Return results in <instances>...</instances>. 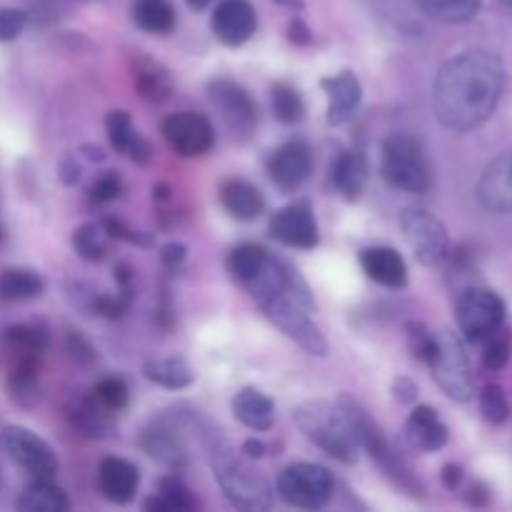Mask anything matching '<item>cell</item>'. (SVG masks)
<instances>
[{
  "label": "cell",
  "mask_w": 512,
  "mask_h": 512,
  "mask_svg": "<svg viewBox=\"0 0 512 512\" xmlns=\"http://www.w3.org/2000/svg\"><path fill=\"white\" fill-rule=\"evenodd\" d=\"M393 395L403 405H410L415 403V398H418V385H415L410 378H405V375H400V378H395L393 383Z\"/></svg>",
  "instance_id": "cell-48"
},
{
  "label": "cell",
  "mask_w": 512,
  "mask_h": 512,
  "mask_svg": "<svg viewBox=\"0 0 512 512\" xmlns=\"http://www.w3.org/2000/svg\"><path fill=\"white\" fill-rule=\"evenodd\" d=\"M145 378L150 383L160 385V388L168 390H183L188 385H193L195 373L190 368V363L185 358H153L145 363Z\"/></svg>",
  "instance_id": "cell-29"
},
{
  "label": "cell",
  "mask_w": 512,
  "mask_h": 512,
  "mask_svg": "<svg viewBox=\"0 0 512 512\" xmlns=\"http://www.w3.org/2000/svg\"><path fill=\"white\" fill-rule=\"evenodd\" d=\"M510 360V335L503 328L483 340V365L488 370H503Z\"/></svg>",
  "instance_id": "cell-40"
},
{
  "label": "cell",
  "mask_w": 512,
  "mask_h": 512,
  "mask_svg": "<svg viewBox=\"0 0 512 512\" xmlns=\"http://www.w3.org/2000/svg\"><path fill=\"white\" fill-rule=\"evenodd\" d=\"M270 238L285 248L313 250L320 243L318 220L308 200H295L270 218Z\"/></svg>",
  "instance_id": "cell-13"
},
{
  "label": "cell",
  "mask_w": 512,
  "mask_h": 512,
  "mask_svg": "<svg viewBox=\"0 0 512 512\" xmlns=\"http://www.w3.org/2000/svg\"><path fill=\"white\" fill-rule=\"evenodd\" d=\"M15 508L20 512H68L70 500L50 478H35V483L20 493Z\"/></svg>",
  "instance_id": "cell-27"
},
{
  "label": "cell",
  "mask_w": 512,
  "mask_h": 512,
  "mask_svg": "<svg viewBox=\"0 0 512 512\" xmlns=\"http://www.w3.org/2000/svg\"><path fill=\"white\" fill-rule=\"evenodd\" d=\"M133 85L138 95L148 103H163L173 93V78H170L168 68L160 65L158 60L148 58V55H135L133 65Z\"/></svg>",
  "instance_id": "cell-23"
},
{
  "label": "cell",
  "mask_w": 512,
  "mask_h": 512,
  "mask_svg": "<svg viewBox=\"0 0 512 512\" xmlns=\"http://www.w3.org/2000/svg\"><path fill=\"white\" fill-rule=\"evenodd\" d=\"M288 40L293 45H298V48H303V45L313 43V30L308 28V23L303 18H293L288 25Z\"/></svg>",
  "instance_id": "cell-46"
},
{
  "label": "cell",
  "mask_w": 512,
  "mask_h": 512,
  "mask_svg": "<svg viewBox=\"0 0 512 512\" xmlns=\"http://www.w3.org/2000/svg\"><path fill=\"white\" fill-rule=\"evenodd\" d=\"M408 343H410V350H413L415 358L423 360V363L428 365L430 358H433V353H435L433 330H428L425 325H420V323H410L408 325Z\"/></svg>",
  "instance_id": "cell-41"
},
{
  "label": "cell",
  "mask_w": 512,
  "mask_h": 512,
  "mask_svg": "<svg viewBox=\"0 0 512 512\" xmlns=\"http://www.w3.org/2000/svg\"><path fill=\"white\" fill-rule=\"evenodd\" d=\"M293 420L300 433L325 455L343 465L358 463L360 440L343 400H308L293 410Z\"/></svg>",
  "instance_id": "cell-2"
},
{
  "label": "cell",
  "mask_w": 512,
  "mask_h": 512,
  "mask_svg": "<svg viewBox=\"0 0 512 512\" xmlns=\"http://www.w3.org/2000/svg\"><path fill=\"white\" fill-rule=\"evenodd\" d=\"M368 160L358 150H343L338 158L333 160V168H330V180H333V188L343 195L345 200H358L363 195L365 185H368Z\"/></svg>",
  "instance_id": "cell-22"
},
{
  "label": "cell",
  "mask_w": 512,
  "mask_h": 512,
  "mask_svg": "<svg viewBox=\"0 0 512 512\" xmlns=\"http://www.w3.org/2000/svg\"><path fill=\"white\" fill-rule=\"evenodd\" d=\"M3 443L10 458H13L20 468L28 470L33 478H55V473H58L60 468L58 455H55L53 448H50L40 435H35L33 430L20 428V425H10L3 433Z\"/></svg>",
  "instance_id": "cell-11"
},
{
  "label": "cell",
  "mask_w": 512,
  "mask_h": 512,
  "mask_svg": "<svg viewBox=\"0 0 512 512\" xmlns=\"http://www.w3.org/2000/svg\"><path fill=\"white\" fill-rule=\"evenodd\" d=\"M195 508V498L188 488H185L183 480L173 478H163L158 483V495L150 498L145 503V510H193Z\"/></svg>",
  "instance_id": "cell-36"
},
{
  "label": "cell",
  "mask_w": 512,
  "mask_h": 512,
  "mask_svg": "<svg viewBox=\"0 0 512 512\" xmlns=\"http://www.w3.org/2000/svg\"><path fill=\"white\" fill-rule=\"evenodd\" d=\"M268 173L270 180L278 190L283 193H295L303 188L305 180L313 173V153L305 140H288L280 145L268 160Z\"/></svg>",
  "instance_id": "cell-14"
},
{
  "label": "cell",
  "mask_w": 512,
  "mask_h": 512,
  "mask_svg": "<svg viewBox=\"0 0 512 512\" xmlns=\"http://www.w3.org/2000/svg\"><path fill=\"white\" fill-rule=\"evenodd\" d=\"M213 475L233 508L248 512L273 508L275 490L270 488L268 480L230 450H213Z\"/></svg>",
  "instance_id": "cell-4"
},
{
  "label": "cell",
  "mask_w": 512,
  "mask_h": 512,
  "mask_svg": "<svg viewBox=\"0 0 512 512\" xmlns=\"http://www.w3.org/2000/svg\"><path fill=\"white\" fill-rule=\"evenodd\" d=\"M140 485V470L123 458H105L98 468V488L105 500L125 505L135 498Z\"/></svg>",
  "instance_id": "cell-21"
},
{
  "label": "cell",
  "mask_w": 512,
  "mask_h": 512,
  "mask_svg": "<svg viewBox=\"0 0 512 512\" xmlns=\"http://www.w3.org/2000/svg\"><path fill=\"white\" fill-rule=\"evenodd\" d=\"M85 153V158L88 160H95V163H103L105 160V153H103V148H98V145H83V148H80Z\"/></svg>",
  "instance_id": "cell-52"
},
{
  "label": "cell",
  "mask_w": 512,
  "mask_h": 512,
  "mask_svg": "<svg viewBox=\"0 0 512 512\" xmlns=\"http://www.w3.org/2000/svg\"><path fill=\"white\" fill-rule=\"evenodd\" d=\"M133 20L145 33L168 35L173 33L178 15H175L173 0H135Z\"/></svg>",
  "instance_id": "cell-28"
},
{
  "label": "cell",
  "mask_w": 512,
  "mask_h": 512,
  "mask_svg": "<svg viewBox=\"0 0 512 512\" xmlns=\"http://www.w3.org/2000/svg\"><path fill=\"white\" fill-rule=\"evenodd\" d=\"M5 340H8L13 353L43 355L45 350H48V330L40 328L38 323L10 325V328L5 330Z\"/></svg>",
  "instance_id": "cell-37"
},
{
  "label": "cell",
  "mask_w": 512,
  "mask_h": 512,
  "mask_svg": "<svg viewBox=\"0 0 512 512\" xmlns=\"http://www.w3.org/2000/svg\"><path fill=\"white\" fill-rule=\"evenodd\" d=\"M340 400H343L350 418H353L355 433H358V440H360V450H365V453L370 455V460L383 470V475L395 485V488L403 490V493L410 495V498H423L425 488L423 483H420V478L410 470V465L405 463L403 455L390 445V440L385 438L380 425L370 418L368 410H363L355 400L350 398H340Z\"/></svg>",
  "instance_id": "cell-3"
},
{
  "label": "cell",
  "mask_w": 512,
  "mask_h": 512,
  "mask_svg": "<svg viewBox=\"0 0 512 512\" xmlns=\"http://www.w3.org/2000/svg\"><path fill=\"white\" fill-rule=\"evenodd\" d=\"M90 395H93L105 410H110V413H120L130 400L128 383H125L123 378H115V375L113 378H103L100 383H95L93 393Z\"/></svg>",
  "instance_id": "cell-38"
},
{
  "label": "cell",
  "mask_w": 512,
  "mask_h": 512,
  "mask_svg": "<svg viewBox=\"0 0 512 512\" xmlns=\"http://www.w3.org/2000/svg\"><path fill=\"white\" fill-rule=\"evenodd\" d=\"M360 265H363L365 275L383 288L400 290L408 285V265H405L403 255L388 245L365 248L360 253Z\"/></svg>",
  "instance_id": "cell-20"
},
{
  "label": "cell",
  "mask_w": 512,
  "mask_h": 512,
  "mask_svg": "<svg viewBox=\"0 0 512 512\" xmlns=\"http://www.w3.org/2000/svg\"><path fill=\"white\" fill-rule=\"evenodd\" d=\"M110 410H105L98 400L90 398L80 400L70 410V423L78 428L85 438H108L113 433V420H110Z\"/></svg>",
  "instance_id": "cell-30"
},
{
  "label": "cell",
  "mask_w": 512,
  "mask_h": 512,
  "mask_svg": "<svg viewBox=\"0 0 512 512\" xmlns=\"http://www.w3.org/2000/svg\"><path fill=\"white\" fill-rule=\"evenodd\" d=\"M68 350H70V355L78 360V363H93L95 360L93 345H90L88 340L78 333V330H70L68 333Z\"/></svg>",
  "instance_id": "cell-45"
},
{
  "label": "cell",
  "mask_w": 512,
  "mask_h": 512,
  "mask_svg": "<svg viewBox=\"0 0 512 512\" xmlns=\"http://www.w3.org/2000/svg\"><path fill=\"white\" fill-rule=\"evenodd\" d=\"M503 5H508V8H512V0H500Z\"/></svg>",
  "instance_id": "cell-56"
},
{
  "label": "cell",
  "mask_w": 512,
  "mask_h": 512,
  "mask_svg": "<svg viewBox=\"0 0 512 512\" xmlns=\"http://www.w3.org/2000/svg\"><path fill=\"white\" fill-rule=\"evenodd\" d=\"M123 195V180L115 173H103L93 185H90V200L98 205L113 203Z\"/></svg>",
  "instance_id": "cell-42"
},
{
  "label": "cell",
  "mask_w": 512,
  "mask_h": 512,
  "mask_svg": "<svg viewBox=\"0 0 512 512\" xmlns=\"http://www.w3.org/2000/svg\"><path fill=\"white\" fill-rule=\"evenodd\" d=\"M273 3L283 5V8H293V10H303L305 8V0H273Z\"/></svg>",
  "instance_id": "cell-53"
},
{
  "label": "cell",
  "mask_w": 512,
  "mask_h": 512,
  "mask_svg": "<svg viewBox=\"0 0 512 512\" xmlns=\"http://www.w3.org/2000/svg\"><path fill=\"white\" fill-rule=\"evenodd\" d=\"M425 15L440 23H465L480 10V0H413Z\"/></svg>",
  "instance_id": "cell-35"
},
{
  "label": "cell",
  "mask_w": 512,
  "mask_h": 512,
  "mask_svg": "<svg viewBox=\"0 0 512 512\" xmlns=\"http://www.w3.org/2000/svg\"><path fill=\"white\" fill-rule=\"evenodd\" d=\"M325 95H328V125L338 128L355 118L360 103H363V88L355 73L343 70L330 78H323Z\"/></svg>",
  "instance_id": "cell-19"
},
{
  "label": "cell",
  "mask_w": 512,
  "mask_h": 512,
  "mask_svg": "<svg viewBox=\"0 0 512 512\" xmlns=\"http://www.w3.org/2000/svg\"><path fill=\"white\" fill-rule=\"evenodd\" d=\"M185 3H188L193 10H203V8H208L213 0H185Z\"/></svg>",
  "instance_id": "cell-54"
},
{
  "label": "cell",
  "mask_w": 512,
  "mask_h": 512,
  "mask_svg": "<svg viewBox=\"0 0 512 512\" xmlns=\"http://www.w3.org/2000/svg\"><path fill=\"white\" fill-rule=\"evenodd\" d=\"M233 415L255 433H268L275 423V403L258 388H243L233 398Z\"/></svg>",
  "instance_id": "cell-26"
},
{
  "label": "cell",
  "mask_w": 512,
  "mask_h": 512,
  "mask_svg": "<svg viewBox=\"0 0 512 512\" xmlns=\"http://www.w3.org/2000/svg\"><path fill=\"white\" fill-rule=\"evenodd\" d=\"M400 228L415 258L428 268H438L450 258V235L443 220L425 208H408L400 215Z\"/></svg>",
  "instance_id": "cell-8"
},
{
  "label": "cell",
  "mask_w": 512,
  "mask_h": 512,
  "mask_svg": "<svg viewBox=\"0 0 512 512\" xmlns=\"http://www.w3.org/2000/svg\"><path fill=\"white\" fill-rule=\"evenodd\" d=\"M243 450H245V455H248V458H263L265 455V443H260V440H245V445H243Z\"/></svg>",
  "instance_id": "cell-51"
},
{
  "label": "cell",
  "mask_w": 512,
  "mask_h": 512,
  "mask_svg": "<svg viewBox=\"0 0 512 512\" xmlns=\"http://www.w3.org/2000/svg\"><path fill=\"white\" fill-rule=\"evenodd\" d=\"M105 130H108V138L113 150L128 155L135 163L145 165L150 160V145L148 140L140 138L138 130H135L133 120L125 110H110L108 118H105Z\"/></svg>",
  "instance_id": "cell-25"
},
{
  "label": "cell",
  "mask_w": 512,
  "mask_h": 512,
  "mask_svg": "<svg viewBox=\"0 0 512 512\" xmlns=\"http://www.w3.org/2000/svg\"><path fill=\"white\" fill-rule=\"evenodd\" d=\"M478 200L490 213H512V150L498 155L478 180Z\"/></svg>",
  "instance_id": "cell-18"
},
{
  "label": "cell",
  "mask_w": 512,
  "mask_h": 512,
  "mask_svg": "<svg viewBox=\"0 0 512 512\" xmlns=\"http://www.w3.org/2000/svg\"><path fill=\"white\" fill-rule=\"evenodd\" d=\"M268 260H270L268 250H263L255 243H243L228 255V270L240 285H248L250 280H255L260 273H263Z\"/></svg>",
  "instance_id": "cell-32"
},
{
  "label": "cell",
  "mask_w": 512,
  "mask_h": 512,
  "mask_svg": "<svg viewBox=\"0 0 512 512\" xmlns=\"http://www.w3.org/2000/svg\"><path fill=\"white\" fill-rule=\"evenodd\" d=\"M140 448L150 455L153 460L163 463L170 470L188 468L190 455L188 445H185L180 430L170 423L168 418H158L143 430L140 435Z\"/></svg>",
  "instance_id": "cell-16"
},
{
  "label": "cell",
  "mask_w": 512,
  "mask_h": 512,
  "mask_svg": "<svg viewBox=\"0 0 512 512\" xmlns=\"http://www.w3.org/2000/svg\"><path fill=\"white\" fill-rule=\"evenodd\" d=\"M505 90V65L490 50H465L445 60L433 85L440 123L458 133L488 123Z\"/></svg>",
  "instance_id": "cell-1"
},
{
  "label": "cell",
  "mask_w": 512,
  "mask_h": 512,
  "mask_svg": "<svg viewBox=\"0 0 512 512\" xmlns=\"http://www.w3.org/2000/svg\"><path fill=\"white\" fill-rule=\"evenodd\" d=\"M160 258H163L165 268L178 270L185 263V258H188V248L183 243H168L163 248V253H160Z\"/></svg>",
  "instance_id": "cell-47"
},
{
  "label": "cell",
  "mask_w": 512,
  "mask_h": 512,
  "mask_svg": "<svg viewBox=\"0 0 512 512\" xmlns=\"http://www.w3.org/2000/svg\"><path fill=\"white\" fill-rule=\"evenodd\" d=\"M383 178L403 193L423 195L433 185V168L423 143L413 135L395 133L383 143Z\"/></svg>",
  "instance_id": "cell-5"
},
{
  "label": "cell",
  "mask_w": 512,
  "mask_h": 512,
  "mask_svg": "<svg viewBox=\"0 0 512 512\" xmlns=\"http://www.w3.org/2000/svg\"><path fill=\"white\" fill-rule=\"evenodd\" d=\"M480 413L493 425H503L510 418V405L503 388H498V385H485L483 393H480Z\"/></svg>",
  "instance_id": "cell-39"
},
{
  "label": "cell",
  "mask_w": 512,
  "mask_h": 512,
  "mask_svg": "<svg viewBox=\"0 0 512 512\" xmlns=\"http://www.w3.org/2000/svg\"><path fill=\"white\" fill-rule=\"evenodd\" d=\"M3 238H5V228H3V225H0V243H3Z\"/></svg>",
  "instance_id": "cell-55"
},
{
  "label": "cell",
  "mask_w": 512,
  "mask_h": 512,
  "mask_svg": "<svg viewBox=\"0 0 512 512\" xmlns=\"http://www.w3.org/2000/svg\"><path fill=\"white\" fill-rule=\"evenodd\" d=\"M333 473L323 465L295 463L278 478V495L283 503L303 510H320L333 500Z\"/></svg>",
  "instance_id": "cell-7"
},
{
  "label": "cell",
  "mask_w": 512,
  "mask_h": 512,
  "mask_svg": "<svg viewBox=\"0 0 512 512\" xmlns=\"http://www.w3.org/2000/svg\"><path fill=\"white\" fill-rule=\"evenodd\" d=\"M110 240L113 238H110L103 223H85L73 233V248L88 263H98L108 255Z\"/></svg>",
  "instance_id": "cell-34"
},
{
  "label": "cell",
  "mask_w": 512,
  "mask_h": 512,
  "mask_svg": "<svg viewBox=\"0 0 512 512\" xmlns=\"http://www.w3.org/2000/svg\"><path fill=\"white\" fill-rule=\"evenodd\" d=\"M103 225H105V230H108L110 238H113V240H125V243L140 245V248H150V245H153V238H150V235L140 233V230H130L128 225L123 223V220L105 218Z\"/></svg>",
  "instance_id": "cell-44"
},
{
  "label": "cell",
  "mask_w": 512,
  "mask_h": 512,
  "mask_svg": "<svg viewBox=\"0 0 512 512\" xmlns=\"http://www.w3.org/2000/svg\"><path fill=\"white\" fill-rule=\"evenodd\" d=\"M0 490H3V478H0Z\"/></svg>",
  "instance_id": "cell-57"
},
{
  "label": "cell",
  "mask_w": 512,
  "mask_h": 512,
  "mask_svg": "<svg viewBox=\"0 0 512 512\" xmlns=\"http://www.w3.org/2000/svg\"><path fill=\"white\" fill-rule=\"evenodd\" d=\"M440 478H443V485L448 490H458L460 483H463V468L455 463H448L443 468V473H440Z\"/></svg>",
  "instance_id": "cell-49"
},
{
  "label": "cell",
  "mask_w": 512,
  "mask_h": 512,
  "mask_svg": "<svg viewBox=\"0 0 512 512\" xmlns=\"http://www.w3.org/2000/svg\"><path fill=\"white\" fill-rule=\"evenodd\" d=\"M210 28L220 43L238 48L253 38L258 28V15L248 0H220L210 15Z\"/></svg>",
  "instance_id": "cell-15"
},
{
  "label": "cell",
  "mask_w": 512,
  "mask_h": 512,
  "mask_svg": "<svg viewBox=\"0 0 512 512\" xmlns=\"http://www.w3.org/2000/svg\"><path fill=\"white\" fill-rule=\"evenodd\" d=\"M163 135L170 150L183 158H200V155L210 153V148L215 145L213 123L193 110H183V113H173L170 118H165Z\"/></svg>",
  "instance_id": "cell-12"
},
{
  "label": "cell",
  "mask_w": 512,
  "mask_h": 512,
  "mask_svg": "<svg viewBox=\"0 0 512 512\" xmlns=\"http://www.w3.org/2000/svg\"><path fill=\"white\" fill-rule=\"evenodd\" d=\"M270 105H273V115L285 125H295L305 118V100L295 85L275 83L270 88Z\"/></svg>",
  "instance_id": "cell-33"
},
{
  "label": "cell",
  "mask_w": 512,
  "mask_h": 512,
  "mask_svg": "<svg viewBox=\"0 0 512 512\" xmlns=\"http://www.w3.org/2000/svg\"><path fill=\"white\" fill-rule=\"evenodd\" d=\"M208 95L230 133L238 138H248L253 133L258 125V105L243 85L230 78H215L208 83Z\"/></svg>",
  "instance_id": "cell-10"
},
{
  "label": "cell",
  "mask_w": 512,
  "mask_h": 512,
  "mask_svg": "<svg viewBox=\"0 0 512 512\" xmlns=\"http://www.w3.org/2000/svg\"><path fill=\"white\" fill-rule=\"evenodd\" d=\"M220 203L235 220H255L265 213V195L248 180H225L220 185Z\"/></svg>",
  "instance_id": "cell-24"
},
{
  "label": "cell",
  "mask_w": 512,
  "mask_h": 512,
  "mask_svg": "<svg viewBox=\"0 0 512 512\" xmlns=\"http://www.w3.org/2000/svg\"><path fill=\"white\" fill-rule=\"evenodd\" d=\"M435 383L440 385L448 398L455 403H468L475 398V373L470 365L468 353H465L463 340L450 330H438L435 333V353L428 363Z\"/></svg>",
  "instance_id": "cell-6"
},
{
  "label": "cell",
  "mask_w": 512,
  "mask_h": 512,
  "mask_svg": "<svg viewBox=\"0 0 512 512\" xmlns=\"http://www.w3.org/2000/svg\"><path fill=\"white\" fill-rule=\"evenodd\" d=\"M60 180H63L65 185H75L80 180V168L75 165L73 158H65L63 163H60Z\"/></svg>",
  "instance_id": "cell-50"
},
{
  "label": "cell",
  "mask_w": 512,
  "mask_h": 512,
  "mask_svg": "<svg viewBox=\"0 0 512 512\" xmlns=\"http://www.w3.org/2000/svg\"><path fill=\"white\" fill-rule=\"evenodd\" d=\"M505 300L490 288H468L458 298V328L470 343H483L503 328Z\"/></svg>",
  "instance_id": "cell-9"
},
{
  "label": "cell",
  "mask_w": 512,
  "mask_h": 512,
  "mask_svg": "<svg viewBox=\"0 0 512 512\" xmlns=\"http://www.w3.org/2000/svg\"><path fill=\"white\" fill-rule=\"evenodd\" d=\"M45 283L38 273L23 268H10L0 273V300L3 303H23L43 295Z\"/></svg>",
  "instance_id": "cell-31"
},
{
  "label": "cell",
  "mask_w": 512,
  "mask_h": 512,
  "mask_svg": "<svg viewBox=\"0 0 512 512\" xmlns=\"http://www.w3.org/2000/svg\"><path fill=\"white\" fill-rule=\"evenodd\" d=\"M28 25V15L18 8H0V43L20 38V33Z\"/></svg>",
  "instance_id": "cell-43"
},
{
  "label": "cell",
  "mask_w": 512,
  "mask_h": 512,
  "mask_svg": "<svg viewBox=\"0 0 512 512\" xmlns=\"http://www.w3.org/2000/svg\"><path fill=\"white\" fill-rule=\"evenodd\" d=\"M405 448L413 453H438L448 443V428L440 420L438 410L430 405H418L405 420L403 428Z\"/></svg>",
  "instance_id": "cell-17"
}]
</instances>
